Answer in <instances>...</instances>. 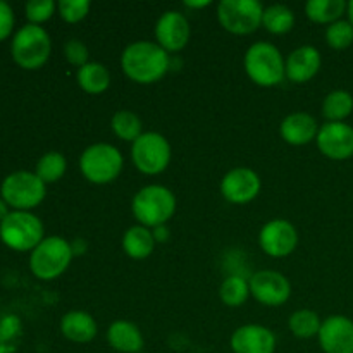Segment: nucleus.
Segmentation results:
<instances>
[{"mask_svg": "<svg viewBox=\"0 0 353 353\" xmlns=\"http://www.w3.org/2000/svg\"><path fill=\"white\" fill-rule=\"evenodd\" d=\"M326 43L334 50H345L353 43V26L348 19H340L326 28Z\"/></svg>", "mask_w": 353, "mask_h": 353, "instance_id": "31", "label": "nucleus"}, {"mask_svg": "<svg viewBox=\"0 0 353 353\" xmlns=\"http://www.w3.org/2000/svg\"><path fill=\"white\" fill-rule=\"evenodd\" d=\"M316 117L309 112H292L279 124V134L283 140L293 147H303L316 141L319 133Z\"/></svg>", "mask_w": 353, "mask_h": 353, "instance_id": "19", "label": "nucleus"}, {"mask_svg": "<svg viewBox=\"0 0 353 353\" xmlns=\"http://www.w3.org/2000/svg\"><path fill=\"white\" fill-rule=\"evenodd\" d=\"M316 145L324 157L347 161L353 157V128L347 123H326L319 128Z\"/></svg>", "mask_w": 353, "mask_h": 353, "instance_id": "15", "label": "nucleus"}, {"mask_svg": "<svg viewBox=\"0 0 353 353\" xmlns=\"http://www.w3.org/2000/svg\"><path fill=\"white\" fill-rule=\"evenodd\" d=\"M121 69L138 85H154L171 69V55L155 41L138 40L126 45L121 54Z\"/></svg>", "mask_w": 353, "mask_h": 353, "instance_id": "1", "label": "nucleus"}, {"mask_svg": "<svg viewBox=\"0 0 353 353\" xmlns=\"http://www.w3.org/2000/svg\"><path fill=\"white\" fill-rule=\"evenodd\" d=\"M92 3L88 0H61L57 3V12L62 21L69 24L81 23L90 14Z\"/></svg>", "mask_w": 353, "mask_h": 353, "instance_id": "32", "label": "nucleus"}, {"mask_svg": "<svg viewBox=\"0 0 353 353\" xmlns=\"http://www.w3.org/2000/svg\"><path fill=\"white\" fill-rule=\"evenodd\" d=\"M347 16H348V23L353 26V0L347 3Z\"/></svg>", "mask_w": 353, "mask_h": 353, "instance_id": "39", "label": "nucleus"}, {"mask_svg": "<svg viewBox=\"0 0 353 353\" xmlns=\"http://www.w3.org/2000/svg\"><path fill=\"white\" fill-rule=\"evenodd\" d=\"M65 171H68V161H65L61 152H47V154H43L40 161L37 162V168H34V174L45 185L57 183L65 174Z\"/></svg>", "mask_w": 353, "mask_h": 353, "instance_id": "30", "label": "nucleus"}, {"mask_svg": "<svg viewBox=\"0 0 353 353\" xmlns=\"http://www.w3.org/2000/svg\"><path fill=\"white\" fill-rule=\"evenodd\" d=\"M176 196L168 186L147 185L134 193L131 200V212L138 224L150 230L164 226L176 212Z\"/></svg>", "mask_w": 353, "mask_h": 353, "instance_id": "3", "label": "nucleus"}, {"mask_svg": "<svg viewBox=\"0 0 353 353\" xmlns=\"http://www.w3.org/2000/svg\"><path fill=\"white\" fill-rule=\"evenodd\" d=\"M250 296V285L243 276H228L219 286V299L228 307H241Z\"/></svg>", "mask_w": 353, "mask_h": 353, "instance_id": "29", "label": "nucleus"}, {"mask_svg": "<svg viewBox=\"0 0 353 353\" xmlns=\"http://www.w3.org/2000/svg\"><path fill=\"white\" fill-rule=\"evenodd\" d=\"M61 333L71 343L86 345L95 340L99 326L92 314L85 312V310H71L62 316Z\"/></svg>", "mask_w": 353, "mask_h": 353, "instance_id": "20", "label": "nucleus"}, {"mask_svg": "<svg viewBox=\"0 0 353 353\" xmlns=\"http://www.w3.org/2000/svg\"><path fill=\"white\" fill-rule=\"evenodd\" d=\"M347 3L345 0H309L305 3V16L312 23L330 26L347 14Z\"/></svg>", "mask_w": 353, "mask_h": 353, "instance_id": "24", "label": "nucleus"}, {"mask_svg": "<svg viewBox=\"0 0 353 353\" xmlns=\"http://www.w3.org/2000/svg\"><path fill=\"white\" fill-rule=\"evenodd\" d=\"M74 252L71 243L62 236H47L31 252L30 269L34 278L52 281L64 274L71 265Z\"/></svg>", "mask_w": 353, "mask_h": 353, "instance_id": "5", "label": "nucleus"}, {"mask_svg": "<svg viewBox=\"0 0 353 353\" xmlns=\"http://www.w3.org/2000/svg\"><path fill=\"white\" fill-rule=\"evenodd\" d=\"M259 245L269 257H288L299 247V231L290 221L271 219L259 231Z\"/></svg>", "mask_w": 353, "mask_h": 353, "instance_id": "12", "label": "nucleus"}, {"mask_svg": "<svg viewBox=\"0 0 353 353\" xmlns=\"http://www.w3.org/2000/svg\"><path fill=\"white\" fill-rule=\"evenodd\" d=\"M10 214V210H9V205H7V202L3 199H0V223H2L3 219H6L7 216H9Z\"/></svg>", "mask_w": 353, "mask_h": 353, "instance_id": "38", "label": "nucleus"}, {"mask_svg": "<svg viewBox=\"0 0 353 353\" xmlns=\"http://www.w3.org/2000/svg\"><path fill=\"white\" fill-rule=\"evenodd\" d=\"M295 26V12L288 6L283 3H272L264 7V16H262V28L268 33L281 37L290 33Z\"/></svg>", "mask_w": 353, "mask_h": 353, "instance_id": "25", "label": "nucleus"}, {"mask_svg": "<svg viewBox=\"0 0 353 353\" xmlns=\"http://www.w3.org/2000/svg\"><path fill=\"white\" fill-rule=\"evenodd\" d=\"M172 150L164 134L145 131L131 143V162L145 176H157L169 168Z\"/></svg>", "mask_w": 353, "mask_h": 353, "instance_id": "9", "label": "nucleus"}, {"mask_svg": "<svg viewBox=\"0 0 353 353\" xmlns=\"http://www.w3.org/2000/svg\"><path fill=\"white\" fill-rule=\"evenodd\" d=\"M107 343L119 353H141L143 350V334L140 327L131 321H114L107 330Z\"/></svg>", "mask_w": 353, "mask_h": 353, "instance_id": "21", "label": "nucleus"}, {"mask_svg": "<svg viewBox=\"0 0 353 353\" xmlns=\"http://www.w3.org/2000/svg\"><path fill=\"white\" fill-rule=\"evenodd\" d=\"M24 10H26V17L30 24L41 26L54 16V12L57 10V3L54 0H30Z\"/></svg>", "mask_w": 353, "mask_h": 353, "instance_id": "33", "label": "nucleus"}, {"mask_svg": "<svg viewBox=\"0 0 353 353\" xmlns=\"http://www.w3.org/2000/svg\"><path fill=\"white\" fill-rule=\"evenodd\" d=\"M212 6V2L210 0H200V2H193V0H186L185 2V7L186 9H205V7Z\"/></svg>", "mask_w": 353, "mask_h": 353, "instance_id": "37", "label": "nucleus"}, {"mask_svg": "<svg viewBox=\"0 0 353 353\" xmlns=\"http://www.w3.org/2000/svg\"><path fill=\"white\" fill-rule=\"evenodd\" d=\"M192 28L185 14L178 10H165L155 23V43L168 54L181 52L188 45Z\"/></svg>", "mask_w": 353, "mask_h": 353, "instance_id": "14", "label": "nucleus"}, {"mask_svg": "<svg viewBox=\"0 0 353 353\" xmlns=\"http://www.w3.org/2000/svg\"><path fill=\"white\" fill-rule=\"evenodd\" d=\"M76 83L88 95H100L110 86V72L102 62H88L76 71Z\"/></svg>", "mask_w": 353, "mask_h": 353, "instance_id": "23", "label": "nucleus"}, {"mask_svg": "<svg viewBox=\"0 0 353 353\" xmlns=\"http://www.w3.org/2000/svg\"><path fill=\"white\" fill-rule=\"evenodd\" d=\"M0 195L14 210L30 212L43 202L47 195V185L34 172L16 171L2 181Z\"/></svg>", "mask_w": 353, "mask_h": 353, "instance_id": "10", "label": "nucleus"}, {"mask_svg": "<svg viewBox=\"0 0 353 353\" xmlns=\"http://www.w3.org/2000/svg\"><path fill=\"white\" fill-rule=\"evenodd\" d=\"M323 321H321L319 314L314 312L310 309H300L290 316L288 327L292 334L300 340H310L319 334Z\"/></svg>", "mask_w": 353, "mask_h": 353, "instance_id": "28", "label": "nucleus"}, {"mask_svg": "<svg viewBox=\"0 0 353 353\" xmlns=\"http://www.w3.org/2000/svg\"><path fill=\"white\" fill-rule=\"evenodd\" d=\"M276 334L262 324H243L231 334L230 347L233 353H274Z\"/></svg>", "mask_w": 353, "mask_h": 353, "instance_id": "16", "label": "nucleus"}, {"mask_svg": "<svg viewBox=\"0 0 353 353\" xmlns=\"http://www.w3.org/2000/svg\"><path fill=\"white\" fill-rule=\"evenodd\" d=\"M110 128H112V133L121 141H128V143H133V141H137L145 133L140 117L133 110L128 109L117 110L114 114L112 119H110Z\"/></svg>", "mask_w": 353, "mask_h": 353, "instance_id": "27", "label": "nucleus"}, {"mask_svg": "<svg viewBox=\"0 0 353 353\" xmlns=\"http://www.w3.org/2000/svg\"><path fill=\"white\" fill-rule=\"evenodd\" d=\"M52 52V40L47 30L37 24H24L12 38L10 54L19 68L34 71L45 65Z\"/></svg>", "mask_w": 353, "mask_h": 353, "instance_id": "6", "label": "nucleus"}, {"mask_svg": "<svg viewBox=\"0 0 353 353\" xmlns=\"http://www.w3.org/2000/svg\"><path fill=\"white\" fill-rule=\"evenodd\" d=\"M250 295L265 307H281L292 296V283L283 272L264 269L257 271L248 279Z\"/></svg>", "mask_w": 353, "mask_h": 353, "instance_id": "11", "label": "nucleus"}, {"mask_svg": "<svg viewBox=\"0 0 353 353\" xmlns=\"http://www.w3.org/2000/svg\"><path fill=\"white\" fill-rule=\"evenodd\" d=\"M243 68L250 81L262 88H272L286 79V59L281 50L269 41H257L247 48Z\"/></svg>", "mask_w": 353, "mask_h": 353, "instance_id": "2", "label": "nucleus"}, {"mask_svg": "<svg viewBox=\"0 0 353 353\" xmlns=\"http://www.w3.org/2000/svg\"><path fill=\"white\" fill-rule=\"evenodd\" d=\"M324 353H353V321L347 316H330L317 334Z\"/></svg>", "mask_w": 353, "mask_h": 353, "instance_id": "17", "label": "nucleus"}, {"mask_svg": "<svg viewBox=\"0 0 353 353\" xmlns=\"http://www.w3.org/2000/svg\"><path fill=\"white\" fill-rule=\"evenodd\" d=\"M152 233H154V238H155V243H164V241L169 240V228L168 224H164V226H157L152 230Z\"/></svg>", "mask_w": 353, "mask_h": 353, "instance_id": "36", "label": "nucleus"}, {"mask_svg": "<svg viewBox=\"0 0 353 353\" xmlns=\"http://www.w3.org/2000/svg\"><path fill=\"white\" fill-rule=\"evenodd\" d=\"M353 112V97L347 90H334L327 93L323 102V116L326 123H345Z\"/></svg>", "mask_w": 353, "mask_h": 353, "instance_id": "26", "label": "nucleus"}, {"mask_svg": "<svg viewBox=\"0 0 353 353\" xmlns=\"http://www.w3.org/2000/svg\"><path fill=\"white\" fill-rule=\"evenodd\" d=\"M155 238L150 228L134 224L123 234V250L133 261H145L155 250Z\"/></svg>", "mask_w": 353, "mask_h": 353, "instance_id": "22", "label": "nucleus"}, {"mask_svg": "<svg viewBox=\"0 0 353 353\" xmlns=\"http://www.w3.org/2000/svg\"><path fill=\"white\" fill-rule=\"evenodd\" d=\"M216 16L224 31L236 37H247L262 26L264 6L257 0H221Z\"/></svg>", "mask_w": 353, "mask_h": 353, "instance_id": "8", "label": "nucleus"}, {"mask_svg": "<svg viewBox=\"0 0 353 353\" xmlns=\"http://www.w3.org/2000/svg\"><path fill=\"white\" fill-rule=\"evenodd\" d=\"M124 168V159L119 148L110 143H93L79 155V171L92 185H109L116 181Z\"/></svg>", "mask_w": 353, "mask_h": 353, "instance_id": "4", "label": "nucleus"}, {"mask_svg": "<svg viewBox=\"0 0 353 353\" xmlns=\"http://www.w3.org/2000/svg\"><path fill=\"white\" fill-rule=\"evenodd\" d=\"M64 57L69 64L79 69L90 62V50L85 45V41L78 40V38H71V40L64 43Z\"/></svg>", "mask_w": 353, "mask_h": 353, "instance_id": "34", "label": "nucleus"}, {"mask_svg": "<svg viewBox=\"0 0 353 353\" xmlns=\"http://www.w3.org/2000/svg\"><path fill=\"white\" fill-rule=\"evenodd\" d=\"M321 65H323L321 52L312 45H302L286 57V79L295 85L309 83L321 71Z\"/></svg>", "mask_w": 353, "mask_h": 353, "instance_id": "18", "label": "nucleus"}, {"mask_svg": "<svg viewBox=\"0 0 353 353\" xmlns=\"http://www.w3.org/2000/svg\"><path fill=\"white\" fill-rule=\"evenodd\" d=\"M14 28V10L7 2L0 0V41L6 40Z\"/></svg>", "mask_w": 353, "mask_h": 353, "instance_id": "35", "label": "nucleus"}, {"mask_svg": "<svg viewBox=\"0 0 353 353\" xmlns=\"http://www.w3.org/2000/svg\"><path fill=\"white\" fill-rule=\"evenodd\" d=\"M221 195L233 205H245L259 196L262 190V179L254 169L233 168L221 179Z\"/></svg>", "mask_w": 353, "mask_h": 353, "instance_id": "13", "label": "nucleus"}, {"mask_svg": "<svg viewBox=\"0 0 353 353\" xmlns=\"http://www.w3.org/2000/svg\"><path fill=\"white\" fill-rule=\"evenodd\" d=\"M43 238V224L33 212L10 210L9 216L0 223V240L16 252H33Z\"/></svg>", "mask_w": 353, "mask_h": 353, "instance_id": "7", "label": "nucleus"}]
</instances>
